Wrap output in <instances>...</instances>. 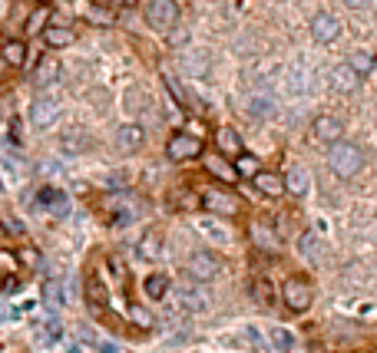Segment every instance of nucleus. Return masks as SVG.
<instances>
[{
	"instance_id": "f257e3e1",
	"label": "nucleus",
	"mask_w": 377,
	"mask_h": 353,
	"mask_svg": "<svg viewBox=\"0 0 377 353\" xmlns=\"http://www.w3.org/2000/svg\"><path fill=\"white\" fill-rule=\"evenodd\" d=\"M328 166L331 172L338 175V179H354L361 168H364V152L354 146V142H335L331 149H328Z\"/></svg>"
},
{
	"instance_id": "f03ea898",
	"label": "nucleus",
	"mask_w": 377,
	"mask_h": 353,
	"mask_svg": "<svg viewBox=\"0 0 377 353\" xmlns=\"http://www.w3.org/2000/svg\"><path fill=\"white\" fill-rule=\"evenodd\" d=\"M179 17H182L179 0H149V3H146V23H149L152 30H159V34L175 30Z\"/></svg>"
},
{
	"instance_id": "7ed1b4c3",
	"label": "nucleus",
	"mask_w": 377,
	"mask_h": 353,
	"mask_svg": "<svg viewBox=\"0 0 377 353\" xmlns=\"http://www.w3.org/2000/svg\"><path fill=\"white\" fill-rule=\"evenodd\" d=\"M282 300L284 307L291 311V314H304L308 307H311V300H315V294H311V284L304 278H288L282 287Z\"/></svg>"
},
{
	"instance_id": "20e7f679",
	"label": "nucleus",
	"mask_w": 377,
	"mask_h": 353,
	"mask_svg": "<svg viewBox=\"0 0 377 353\" xmlns=\"http://www.w3.org/2000/svg\"><path fill=\"white\" fill-rule=\"evenodd\" d=\"M166 155L169 162H188V159H199L202 155V139L192 135V132H175L166 142Z\"/></svg>"
},
{
	"instance_id": "39448f33",
	"label": "nucleus",
	"mask_w": 377,
	"mask_h": 353,
	"mask_svg": "<svg viewBox=\"0 0 377 353\" xmlns=\"http://www.w3.org/2000/svg\"><path fill=\"white\" fill-rule=\"evenodd\" d=\"M219 271H222V261L215 258L212 251H195V254L186 261V274L192 280H199V284L215 280V278H219Z\"/></svg>"
},
{
	"instance_id": "423d86ee",
	"label": "nucleus",
	"mask_w": 377,
	"mask_h": 353,
	"mask_svg": "<svg viewBox=\"0 0 377 353\" xmlns=\"http://www.w3.org/2000/svg\"><path fill=\"white\" fill-rule=\"evenodd\" d=\"M311 40L315 43H321V47H331V43H338L341 40V20L335 17V14H315V20H311Z\"/></svg>"
},
{
	"instance_id": "0eeeda50",
	"label": "nucleus",
	"mask_w": 377,
	"mask_h": 353,
	"mask_svg": "<svg viewBox=\"0 0 377 353\" xmlns=\"http://www.w3.org/2000/svg\"><path fill=\"white\" fill-rule=\"evenodd\" d=\"M57 116H60L57 96H37V99L30 103V122H34L37 129H50V126L57 122Z\"/></svg>"
},
{
	"instance_id": "6e6552de",
	"label": "nucleus",
	"mask_w": 377,
	"mask_h": 353,
	"mask_svg": "<svg viewBox=\"0 0 377 353\" xmlns=\"http://www.w3.org/2000/svg\"><path fill=\"white\" fill-rule=\"evenodd\" d=\"M179 70L188 79H206L212 73V53L208 50H188V53L179 56Z\"/></svg>"
},
{
	"instance_id": "1a4fd4ad",
	"label": "nucleus",
	"mask_w": 377,
	"mask_h": 353,
	"mask_svg": "<svg viewBox=\"0 0 377 353\" xmlns=\"http://www.w3.org/2000/svg\"><path fill=\"white\" fill-rule=\"evenodd\" d=\"M311 135L318 139L321 146H335V142H341V135H344V122H341L338 116H318L315 122H311Z\"/></svg>"
},
{
	"instance_id": "9d476101",
	"label": "nucleus",
	"mask_w": 377,
	"mask_h": 353,
	"mask_svg": "<svg viewBox=\"0 0 377 353\" xmlns=\"http://www.w3.org/2000/svg\"><path fill=\"white\" fill-rule=\"evenodd\" d=\"M143 146H146V129L139 122H126V126L116 129V149L123 152V155H132V152H139Z\"/></svg>"
},
{
	"instance_id": "9b49d317",
	"label": "nucleus",
	"mask_w": 377,
	"mask_h": 353,
	"mask_svg": "<svg viewBox=\"0 0 377 353\" xmlns=\"http://www.w3.org/2000/svg\"><path fill=\"white\" fill-rule=\"evenodd\" d=\"M202 205H206L212 215H239V198L232 195V192H222V188H208L206 195H202Z\"/></svg>"
},
{
	"instance_id": "f8f14e48",
	"label": "nucleus",
	"mask_w": 377,
	"mask_h": 353,
	"mask_svg": "<svg viewBox=\"0 0 377 353\" xmlns=\"http://www.w3.org/2000/svg\"><path fill=\"white\" fill-rule=\"evenodd\" d=\"M206 172L212 175V179H219V182H226V185H232L235 179H239V172H235V162H228L222 152H212V155H206Z\"/></svg>"
},
{
	"instance_id": "ddd939ff",
	"label": "nucleus",
	"mask_w": 377,
	"mask_h": 353,
	"mask_svg": "<svg viewBox=\"0 0 377 353\" xmlns=\"http://www.w3.org/2000/svg\"><path fill=\"white\" fill-rule=\"evenodd\" d=\"M37 205L43 208V211H50V215H66V208H70L66 195H63L57 185H43V188H40V192H37Z\"/></svg>"
},
{
	"instance_id": "4468645a",
	"label": "nucleus",
	"mask_w": 377,
	"mask_h": 353,
	"mask_svg": "<svg viewBox=\"0 0 377 353\" xmlns=\"http://www.w3.org/2000/svg\"><path fill=\"white\" fill-rule=\"evenodd\" d=\"M252 185L258 188L262 195H268V198H278V195L284 192V175L268 172V168H258V172L252 175Z\"/></svg>"
},
{
	"instance_id": "2eb2a0df",
	"label": "nucleus",
	"mask_w": 377,
	"mask_h": 353,
	"mask_svg": "<svg viewBox=\"0 0 377 353\" xmlns=\"http://www.w3.org/2000/svg\"><path fill=\"white\" fill-rule=\"evenodd\" d=\"M40 37H43V43H47L50 50H66V47H73L76 43V30L60 27V23H47V30H43Z\"/></svg>"
},
{
	"instance_id": "dca6fc26",
	"label": "nucleus",
	"mask_w": 377,
	"mask_h": 353,
	"mask_svg": "<svg viewBox=\"0 0 377 353\" xmlns=\"http://www.w3.org/2000/svg\"><path fill=\"white\" fill-rule=\"evenodd\" d=\"M60 149L70 152V155H80V152L93 149V139H90V132L86 129H66L60 135Z\"/></svg>"
},
{
	"instance_id": "f3484780",
	"label": "nucleus",
	"mask_w": 377,
	"mask_h": 353,
	"mask_svg": "<svg viewBox=\"0 0 377 353\" xmlns=\"http://www.w3.org/2000/svg\"><path fill=\"white\" fill-rule=\"evenodd\" d=\"M215 146H219V152L226 159H239L242 155V135L232 129V126H222V129L215 132Z\"/></svg>"
},
{
	"instance_id": "a211bd4d",
	"label": "nucleus",
	"mask_w": 377,
	"mask_h": 353,
	"mask_svg": "<svg viewBox=\"0 0 377 353\" xmlns=\"http://www.w3.org/2000/svg\"><path fill=\"white\" fill-rule=\"evenodd\" d=\"M331 86L338 90V93H354L361 86V76L348 66V63H341V66H335L331 70Z\"/></svg>"
},
{
	"instance_id": "6ab92c4d",
	"label": "nucleus",
	"mask_w": 377,
	"mask_h": 353,
	"mask_svg": "<svg viewBox=\"0 0 377 353\" xmlns=\"http://www.w3.org/2000/svg\"><path fill=\"white\" fill-rule=\"evenodd\" d=\"M179 307L182 311H192V314H202V311H208V298L206 291H199V287H179Z\"/></svg>"
},
{
	"instance_id": "aec40b11",
	"label": "nucleus",
	"mask_w": 377,
	"mask_h": 353,
	"mask_svg": "<svg viewBox=\"0 0 377 353\" xmlns=\"http://www.w3.org/2000/svg\"><path fill=\"white\" fill-rule=\"evenodd\" d=\"M136 254H139L143 261H156L159 254H162V235H159L156 228L143 231V238H139V244H136Z\"/></svg>"
},
{
	"instance_id": "412c9836",
	"label": "nucleus",
	"mask_w": 377,
	"mask_h": 353,
	"mask_svg": "<svg viewBox=\"0 0 377 353\" xmlns=\"http://www.w3.org/2000/svg\"><path fill=\"white\" fill-rule=\"evenodd\" d=\"M344 63H348V66H351V70H354V73L361 76V79H364V76L367 73H374V53H371V50H351V53H348V60H344Z\"/></svg>"
},
{
	"instance_id": "4be33fe9",
	"label": "nucleus",
	"mask_w": 377,
	"mask_h": 353,
	"mask_svg": "<svg viewBox=\"0 0 377 353\" xmlns=\"http://www.w3.org/2000/svg\"><path fill=\"white\" fill-rule=\"evenodd\" d=\"M0 56H3V63H7L10 70H20L23 60H27V47H23V40H7L3 50H0Z\"/></svg>"
},
{
	"instance_id": "5701e85b",
	"label": "nucleus",
	"mask_w": 377,
	"mask_h": 353,
	"mask_svg": "<svg viewBox=\"0 0 377 353\" xmlns=\"http://www.w3.org/2000/svg\"><path fill=\"white\" fill-rule=\"evenodd\" d=\"M308 185H311V179H308L304 168H291V172L284 175V192H291V195H298V198L308 195Z\"/></svg>"
},
{
	"instance_id": "b1692460",
	"label": "nucleus",
	"mask_w": 377,
	"mask_h": 353,
	"mask_svg": "<svg viewBox=\"0 0 377 353\" xmlns=\"http://www.w3.org/2000/svg\"><path fill=\"white\" fill-rule=\"evenodd\" d=\"M60 76V60L57 56H43L37 63V73H34V83H40V86H47V83H53Z\"/></svg>"
},
{
	"instance_id": "393cba45",
	"label": "nucleus",
	"mask_w": 377,
	"mask_h": 353,
	"mask_svg": "<svg viewBox=\"0 0 377 353\" xmlns=\"http://www.w3.org/2000/svg\"><path fill=\"white\" fill-rule=\"evenodd\" d=\"M86 304H90L93 311H103V307H106V287H103V280L96 278V274L86 278Z\"/></svg>"
},
{
	"instance_id": "a878e982",
	"label": "nucleus",
	"mask_w": 377,
	"mask_h": 353,
	"mask_svg": "<svg viewBox=\"0 0 377 353\" xmlns=\"http://www.w3.org/2000/svg\"><path fill=\"white\" fill-rule=\"evenodd\" d=\"M252 238H255V244H258L262 251H275V248H278V235H275V231H271L265 222L252 224Z\"/></svg>"
},
{
	"instance_id": "bb28decb",
	"label": "nucleus",
	"mask_w": 377,
	"mask_h": 353,
	"mask_svg": "<svg viewBox=\"0 0 377 353\" xmlns=\"http://www.w3.org/2000/svg\"><path fill=\"white\" fill-rule=\"evenodd\" d=\"M143 291H146L149 300H162L169 294V278L166 274H149V278L143 280Z\"/></svg>"
},
{
	"instance_id": "cd10ccee",
	"label": "nucleus",
	"mask_w": 377,
	"mask_h": 353,
	"mask_svg": "<svg viewBox=\"0 0 377 353\" xmlns=\"http://www.w3.org/2000/svg\"><path fill=\"white\" fill-rule=\"evenodd\" d=\"M47 23H50V7H37V10H30V17L23 23V34H43L47 30Z\"/></svg>"
},
{
	"instance_id": "c85d7f7f",
	"label": "nucleus",
	"mask_w": 377,
	"mask_h": 353,
	"mask_svg": "<svg viewBox=\"0 0 377 353\" xmlns=\"http://www.w3.org/2000/svg\"><path fill=\"white\" fill-rule=\"evenodd\" d=\"M245 112L252 116V119H268V116L275 112V103H271L268 96H248Z\"/></svg>"
},
{
	"instance_id": "c756f323",
	"label": "nucleus",
	"mask_w": 377,
	"mask_h": 353,
	"mask_svg": "<svg viewBox=\"0 0 377 353\" xmlns=\"http://www.w3.org/2000/svg\"><path fill=\"white\" fill-rule=\"evenodd\" d=\"M248 291H252V298L258 300L262 307H271V304H275V287H271V284H268L265 278H255Z\"/></svg>"
},
{
	"instance_id": "7c9ffc66",
	"label": "nucleus",
	"mask_w": 377,
	"mask_h": 353,
	"mask_svg": "<svg viewBox=\"0 0 377 353\" xmlns=\"http://www.w3.org/2000/svg\"><path fill=\"white\" fill-rule=\"evenodd\" d=\"M268 340H271V347H275L278 353L295 350V334H291V330H284V327H275V330L268 334Z\"/></svg>"
},
{
	"instance_id": "2f4dec72",
	"label": "nucleus",
	"mask_w": 377,
	"mask_h": 353,
	"mask_svg": "<svg viewBox=\"0 0 377 353\" xmlns=\"http://www.w3.org/2000/svg\"><path fill=\"white\" fill-rule=\"evenodd\" d=\"M37 334L43 343H53V340H60V324H57V317H50V320H43L37 327Z\"/></svg>"
},
{
	"instance_id": "473e14b6",
	"label": "nucleus",
	"mask_w": 377,
	"mask_h": 353,
	"mask_svg": "<svg viewBox=\"0 0 377 353\" xmlns=\"http://www.w3.org/2000/svg\"><path fill=\"white\" fill-rule=\"evenodd\" d=\"M235 172H239V175H255V172H258V159L242 152V155H239V162H235Z\"/></svg>"
},
{
	"instance_id": "72a5a7b5",
	"label": "nucleus",
	"mask_w": 377,
	"mask_h": 353,
	"mask_svg": "<svg viewBox=\"0 0 377 353\" xmlns=\"http://www.w3.org/2000/svg\"><path fill=\"white\" fill-rule=\"evenodd\" d=\"M17 258H20L23 267H40V251H37V248H30V244H23V248H20Z\"/></svg>"
},
{
	"instance_id": "f704fd0d",
	"label": "nucleus",
	"mask_w": 377,
	"mask_h": 353,
	"mask_svg": "<svg viewBox=\"0 0 377 353\" xmlns=\"http://www.w3.org/2000/svg\"><path fill=\"white\" fill-rule=\"evenodd\" d=\"M0 228H3V235H10V238H20V241H23V224H20L17 218L7 215V218L0 222Z\"/></svg>"
},
{
	"instance_id": "c9c22d12",
	"label": "nucleus",
	"mask_w": 377,
	"mask_h": 353,
	"mask_svg": "<svg viewBox=\"0 0 377 353\" xmlns=\"http://www.w3.org/2000/svg\"><path fill=\"white\" fill-rule=\"evenodd\" d=\"M298 248L304 251V258L308 261H318V241H315V235H304L302 241H298Z\"/></svg>"
},
{
	"instance_id": "e433bc0d",
	"label": "nucleus",
	"mask_w": 377,
	"mask_h": 353,
	"mask_svg": "<svg viewBox=\"0 0 377 353\" xmlns=\"http://www.w3.org/2000/svg\"><path fill=\"white\" fill-rule=\"evenodd\" d=\"M130 317H132L136 327H152V314L149 311H143V307H136V304L130 307Z\"/></svg>"
},
{
	"instance_id": "4c0bfd02",
	"label": "nucleus",
	"mask_w": 377,
	"mask_h": 353,
	"mask_svg": "<svg viewBox=\"0 0 377 353\" xmlns=\"http://www.w3.org/2000/svg\"><path fill=\"white\" fill-rule=\"evenodd\" d=\"M288 93H291V96L304 93V70H302V73H298V70H295V73L288 76Z\"/></svg>"
},
{
	"instance_id": "58836bf2",
	"label": "nucleus",
	"mask_w": 377,
	"mask_h": 353,
	"mask_svg": "<svg viewBox=\"0 0 377 353\" xmlns=\"http://www.w3.org/2000/svg\"><path fill=\"white\" fill-rule=\"evenodd\" d=\"M47 300H53V304H63V284H60V280H50V284H47Z\"/></svg>"
},
{
	"instance_id": "ea45409f",
	"label": "nucleus",
	"mask_w": 377,
	"mask_h": 353,
	"mask_svg": "<svg viewBox=\"0 0 377 353\" xmlns=\"http://www.w3.org/2000/svg\"><path fill=\"white\" fill-rule=\"evenodd\" d=\"M245 337H248V343H252V350H255V353H265L262 334H258V330H255V327H248V330H245Z\"/></svg>"
},
{
	"instance_id": "a19ab883",
	"label": "nucleus",
	"mask_w": 377,
	"mask_h": 353,
	"mask_svg": "<svg viewBox=\"0 0 377 353\" xmlns=\"http://www.w3.org/2000/svg\"><path fill=\"white\" fill-rule=\"evenodd\" d=\"M132 0H96V7H106V10H123V7H130Z\"/></svg>"
},
{
	"instance_id": "79ce46f5",
	"label": "nucleus",
	"mask_w": 377,
	"mask_h": 353,
	"mask_svg": "<svg viewBox=\"0 0 377 353\" xmlns=\"http://www.w3.org/2000/svg\"><path fill=\"white\" fill-rule=\"evenodd\" d=\"M202 231H206V235H212L215 241H226V238H228L226 231H219V228H215V224H212V222H202Z\"/></svg>"
},
{
	"instance_id": "37998d69",
	"label": "nucleus",
	"mask_w": 377,
	"mask_h": 353,
	"mask_svg": "<svg viewBox=\"0 0 377 353\" xmlns=\"http://www.w3.org/2000/svg\"><path fill=\"white\" fill-rule=\"evenodd\" d=\"M344 3H348L351 10H371V7H374V0H344Z\"/></svg>"
},
{
	"instance_id": "c03bdc74",
	"label": "nucleus",
	"mask_w": 377,
	"mask_h": 353,
	"mask_svg": "<svg viewBox=\"0 0 377 353\" xmlns=\"http://www.w3.org/2000/svg\"><path fill=\"white\" fill-rule=\"evenodd\" d=\"M110 271H113L119 280L126 278V267H123V261H119V258H110Z\"/></svg>"
},
{
	"instance_id": "a18cd8bd",
	"label": "nucleus",
	"mask_w": 377,
	"mask_h": 353,
	"mask_svg": "<svg viewBox=\"0 0 377 353\" xmlns=\"http://www.w3.org/2000/svg\"><path fill=\"white\" fill-rule=\"evenodd\" d=\"M17 287H20V284H17V278H3V291H7V294H14Z\"/></svg>"
},
{
	"instance_id": "49530a36",
	"label": "nucleus",
	"mask_w": 377,
	"mask_h": 353,
	"mask_svg": "<svg viewBox=\"0 0 377 353\" xmlns=\"http://www.w3.org/2000/svg\"><path fill=\"white\" fill-rule=\"evenodd\" d=\"M96 350H99V353H116V347H113V343H99Z\"/></svg>"
},
{
	"instance_id": "de8ad7c7",
	"label": "nucleus",
	"mask_w": 377,
	"mask_h": 353,
	"mask_svg": "<svg viewBox=\"0 0 377 353\" xmlns=\"http://www.w3.org/2000/svg\"><path fill=\"white\" fill-rule=\"evenodd\" d=\"M0 192H3V179H0Z\"/></svg>"
}]
</instances>
